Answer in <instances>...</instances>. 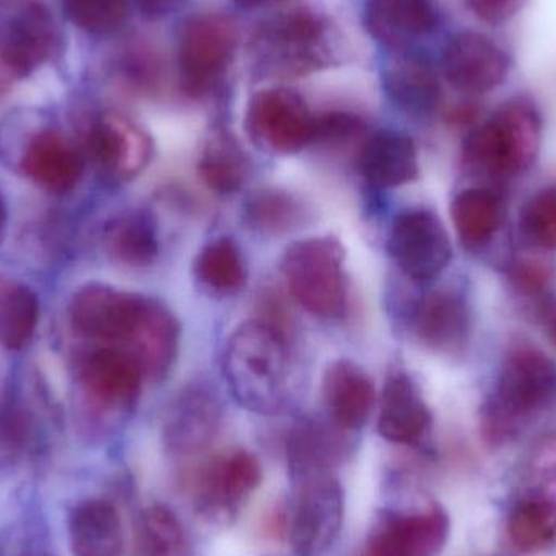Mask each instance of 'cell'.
<instances>
[{"mask_svg":"<svg viewBox=\"0 0 556 556\" xmlns=\"http://www.w3.org/2000/svg\"><path fill=\"white\" fill-rule=\"evenodd\" d=\"M194 277L202 290L215 296H231L243 290L248 267L240 247L231 238H217L195 257Z\"/></svg>","mask_w":556,"mask_h":556,"instance_id":"30","label":"cell"},{"mask_svg":"<svg viewBox=\"0 0 556 556\" xmlns=\"http://www.w3.org/2000/svg\"><path fill=\"white\" fill-rule=\"evenodd\" d=\"M528 0H467L473 15L490 25H502L515 18Z\"/></svg>","mask_w":556,"mask_h":556,"instance_id":"39","label":"cell"},{"mask_svg":"<svg viewBox=\"0 0 556 556\" xmlns=\"http://www.w3.org/2000/svg\"><path fill=\"white\" fill-rule=\"evenodd\" d=\"M149 300L111 285H85L71 303L72 326L93 342L126 352Z\"/></svg>","mask_w":556,"mask_h":556,"instance_id":"7","label":"cell"},{"mask_svg":"<svg viewBox=\"0 0 556 556\" xmlns=\"http://www.w3.org/2000/svg\"><path fill=\"white\" fill-rule=\"evenodd\" d=\"M281 276L298 304L313 316H342L349 296L345 250L339 240L314 237L296 241L285 250Z\"/></svg>","mask_w":556,"mask_h":556,"instance_id":"4","label":"cell"},{"mask_svg":"<svg viewBox=\"0 0 556 556\" xmlns=\"http://www.w3.org/2000/svg\"><path fill=\"white\" fill-rule=\"evenodd\" d=\"M288 513L287 538L296 556H323L343 525V492L333 472L304 477Z\"/></svg>","mask_w":556,"mask_h":556,"instance_id":"6","label":"cell"},{"mask_svg":"<svg viewBox=\"0 0 556 556\" xmlns=\"http://www.w3.org/2000/svg\"><path fill=\"white\" fill-rule=\"evenodd\" d=\"M365 126L352 114L332 113L316 119L313 142L342 143L363 134Z\"/></svg>","mask_w":556,"mask_h":556,"instance_id":"38","label":"cell"},{"mask_svg":"<svg viewBox=\"0 0 556 556\" xmlns=\"http://www.w3.org/2000/svg\"><path fill=\"white\" fill-rule=\"evenodd\" d=\"M22 168L39 188L64 194L80 181L84 163L77 149L62 134L42 130L26 146Z\"/></svg>","mask_w":556,"mask_h":556,"instance_id":"22","label":"cell"},{"mask_svg":"<svg viewBox=\"0 0 556 556\" xmlns=\"http://www.w3.org/2000/svg\"><path fill=\"white\" fill-rule=\"evenodd\" d=\"M516 500L534 506L556 522V438H544L532 447Z\"/></svg>","mask_w":556,"mask_h":556,"instance_id":"35","label":"cell"},{"mask_svg":"<svg viewBox=\"0 0 556 556\" xmlns=\"http://www.w3.org/2000/svg\"><path fill=\"white\" fill-rule=\"evenodd\" d=\"M78 378L88 395L110 408L132 407L146 378L142 366L130 353L101 345L81 358Z\"/></svg>","mask_w":556,"mask_h":556,"instance_id":"17","label":"cell"},{"mask_svg":"<svg viewBox=\"0 0 556 556\" xmlns=\"http://www.w3.org/2000/svg\"><path fill=\"white\" fill-rule=\"evenodd\" d=\"M323 399L330 421L345 431L365 427L376 405L371 376L350 359H337L324 371Z\"/></svg>","mask_w":556,"mask_h":556,"instance_id":"18","label":"cell"},{"mask_svg":"<svg viewBox=\"0 0 556 556\" xmlns=\"http://www.w3.org/2000/svg\"><path fill=\"white\" fill-rule=\"evenodd\" d=\"M68 18L91 35L117 31L129 15V0H64Z\"/></svg>","mask_w":556,"mask_h":556,"instance_id":"37","label":"cell"},{"mask_svg":"<svg viewBox=\"0 0 556 556\" xmlns=\"http://www.w3.org/2000/svg\"><path fill=\"white\" fill-rule=\"evenodd\" d=\"M199 175L212 191L233 194L247 185L251 175V162L233 137L217 134L208 140L202 152Z\"/></svg>","mask_w":556,"mask_h":556,"instance_id":"31","label":"cell"},{"mask_svg":"<svg viewBox=\"0 0 556 556\" xmlns=\"http://www.w3.org/2000/svg\"><path fill=\"white\" fill-rule=\"evenodd\" d=\"M547 337L556 349V309L552 311L547 317Z\"/></svg>","mask_w":556,"mask_h":556,"instance_id":"42","label":"cell"},{"mask_svg":"<svg viewBox=\"0 0 556 556\" xmlns=\"http://www.w3.org/2000/svg\"><path fill=\"white\" fill-rule=\"evenodd\" d=\"M237 25L224 13H202L186 23L179 42L182 84L204 94L224 77L237 48Z\"/></svg>","mask_w":556,"mask_h":556,"instance_id":"8","label":"cell"},{"mask_svg":"<svg viewBox=\"0 0 556 556\" xmlns=\"http://www.w3.org/2000/svg\"><path fill=\"white\" fill-rule=\"evenodd\" d=\"M519 230L531 247L556 251V188H544L528 199L521 215Z\"/></svg>","mask_w":556,"mask_h":556,"instance_id":"36","label":"cell"},{"mask_svg":"<svg viewBox=\"0 0 556 556\" xmlns=\"http://www.w3.org/2000/svg\"><path fill=\"white\" fill-rule=\"evenodd\" d=\"M136 535L140 556H194L185 526L168 506H149L140 515Z\"/></svg>","mask_w":556,"mask_h":556,"instance_id":"34","label":"cell"},{"mask_svg":"<svg viewBox=\"0 0 556 556\" xmlns=\"http://www.w3.org/2000/svg\"><path fill=\"white\" fill-rule=\"evenodd\" d=\"M103 248L110 260L119 266L130 269L152 266L160 254L155 217L142 208L117 214L104 225Z\"/></svg>","mask_w":556,"mask_h":556,"instance_id":"27","label":"cell"},{"mask_svg":"<svg viewBox=\"0 0 556 556\" xmlns=\"http://www.w3.org/2000/svg\"><path fill=\"white\" fill-rule=\"evenodd\" d=\"M224 378L238 404L261 415H276L287 404L290 355L274 324H241L225 346Z\"/></svg>","mask_w":556,"mask_h":556,"instance_id":"1","label":"cell"},{"mask_svg":"<svg viewBox=\"0 0 556 556\" xmlns=\"http://www.w3.org/2000/svg\"><path fill=\"white\" fill-rule=\"evenodd\" d=\"M235 2L240 3V5L244 7H257L264 5V3L273 2V0H235Z\"/></svg>","mask_w":556,"mask_h":556,"instance_id":"43","label":"cell"},{"mask_svg":"<svg viewBox=\"0 0 556 556\" xmlns=\"http://www.w3.org/2000/svg\"><path fill=\"white\" fill-rule=\"evenodd\" d=\"M327 29L307 12H291L267 23L254 51L266 71L306 74L327 61Z\"/></svg>","mask_w":556,"mask_h":556,"instance_id":"9","label":"cell"},{"mask_svg":"<svg viewBox=\"0 0 556 556\" xmlns=\"http://www.w3.org/2000/svg\"><path fill=\"white\" fill-rule=\"evenodd\" d=\"M542 119L528 98H513L467 136L464 162L473 172L508 179L526 172L541 149Z\"/></svg>","mask_w":556,"mask_h":556,"instance_id":"3","label":"cell"},{"mask_svg":"<svg viewBox=\"0 0 556 556\" xmlns=\"http://www.w3.org/2000/svg\"><path fill=\"white\" fill-rule=\"evenodd\" d=\"M263 482V467L248 451L214 460L195 486V509L204 521L228 526Z\"/></svg>","mask_w":556,"mask_h":556,"instance_id":"12","label":"cell"},{"mask_svg":"<svg viewBox=\"0 0 556 556\" xmlns=\"http://www.w3.org/2000/svg\"><path fill=\"white\" fill-rule=\"evenodd\" d=\"M382 85L389 100L410 116H428L440 106V78L430 62L418 55H395L386 65Z\"/></svg>","mask_w":556,"mask_h":556,"instance_id":"24","label":"cell"},{"mask_svg":"<svg viewBox=\"0 0 556 556\" xmlns=\"http://www.w3.org/2000/svg\"><path fill=\"white\" fill-rule=\"evenodd\" d=\"M58 20L42 0H0V64L25 77L61 51Z\"/></svg>","mask_w":556,"mask_h":556,"instance_id":"5","label":"cell"},{"mask_svg":"<svg viewBox=\"0 0 556 556\" xmlns=\"http://www.w3.org/2000/svg\"><path fill=\"white\" fill-rule=\"evenodd\" d=\"M388 251L404 276L420 283L440 276L453 256L443 222L427 208H410L394 218Z\"/></svg>","mask_w":556,"mask_h":556,"instance_id":"11","label":"cell"},{"mask_svg":"<svg viewBox=\"0 0 556 556\" xmlns=\"http://www.w3.org/2000/svg\"><path fill=\"white\" fill-rule=\"evenodd\" d=\"M548 277L551 276L547 267L535 261H518L511 269L513 280L526 293H539L544 290L547 287Z\"/></svg>","mask_w":556,"mask_h":556,"instance_id":"40","label":"cell"},{"mask_svg":"<svg viewBox=\"0 0 556 556\" xmlns=\"http://www.w3.org/2000/svg\"><path fill=\"white\" fill-rule=\"evenodd\" d=\"M68 538L74 556H123L119 513L106 500H87L72 513Z\"/></svg>","mask_w":556,"mask_h":556,"instance_id":"28","label":"cell"},{"mask_svg":"<svg viewBox=\"0 0 556 556\" xmlns=\"http://www.w3.org/2000/svg\"><path fill=\"white\" fill-rule=\"evenodd\" d=\"M555 399L554 359L532 346L511 350L500 369L495 391L482 408L483 437L492 444L506 443Z\"/></svg>","mask_w":556,"mask_h":556,"instance_id":"2","label":"cell"},{"mask_svg":"<svg viewBox=\"0 0 556 556\" xmlns=\"http://www.w3.org/2000/svg\"><path fill=\"white\" fill-rule=\"evenodd\" d=\"M508 52L490 36L463 31L453 36L443 51V72L451 87L469 97L489 93L508 78Z\"/></svg>","mask_w":556,"mask_h":556,"instance_id":"13","label":"cell"},{"mask_svg":"<svg viewBox=\"0 0 556 556\" xmlns=\"http://www.w3.org/2000/svg\"><path fill=\"white\" fill-rule=\"evenodd\" d=\"M90 147L100 172L113 182L132 181L152 159L149 134L114 111L101 114L90 132Z\"/></svg>","mask_w":556,"mask_h":556,"instance_id":"16","label":"cell"},{"mask_svg":"<svg viewBox=\"0 0 556 556\" xmlns=\"http://www.w3.org/2000/svg\"><path fill=\"white\" fill-rule=\"evenodd\" d=\"M3 228H5V207H3L2 199H0V241H2Z\"/></svg>","mask_w":556,"mask_h":556,"instance_id":"44","label":"cell"},{"mask_svg":"<svg viewBox=\"0 0 556 556\" xmlns=\"http://www.w3.org/2000/svg\"><path fill=\"white\" fill-rule=\"evenodd\" d=\"M457 237L469 250H482L505 220V201L490 188H469L459 192L451 205Z\"/></svg>","mask_w":556,"mask_h":556,"instance_id":"29","label":"cell"},{"mask_svg":"<svg viewBox=\"0 0 556 556\" xmlns=\"http://www.w3.org/2000/svg\"><path fill=\"white\" fill-rule=\"evenodd\" d=\"M316 117L306 101L288 88H267L251 98L247 130L264 150L290 155L313 142Z\"/></svg>","mask_w":556,"mask_h":556,"instance_id":"10","label":"cell"},{"mask_svg":"<svg viewBox=\"0 0 556 556\" xmlns=\"http://www.w3.org/2000/svg\"><path fill=\"white\" fill-rule=\"evenodd\" d=\"M306 208L303 202L278 188L254 192L247 205L248 225L266 237H280L303 225Z\"/></svg>","mask_w":556,"mask_h":556,"instance_id":"33","label":"cell"},{"mask_svg":"<svg viewBox=\"0 0 556 556\" xmlns=\"http://www.w3.org/2000/svg\"><path fill=\"white\" fill-rule=\"evenodd\" d=\"M430 427L431 414L417 386L405 372H392L379 401V434L391 443L414 446Z\"/></svg>","mask_w":556,"mask_h":556,"instance_id":"20","label":"cell"},{"mask_svg":"<svg viewBox=\"0 0 556 556\" xmlns=\"http://www.w3.org/2000/svg\"><path fill=\"white\" fill-rule=\"evenodd\" d=\"M451 521L441 506L420 513H384L368 539L369 556H438L450 538Z\"/></svg>","mask_w":556,"mask_h":556,"instance_id":"15","label":"cell"},{"mask_svg":"<svg viewBox=\"0 0 556 556\" xmlns=\"http://www.w3.org/2000/svg\"><path fill=\"white\" fill-rule=\"evenodd\" d=\"M137 2L143 15L149 18H160L178 10L186 0H137Z\"/></svg>","mask_w":556,"mask_h":556,"instance_id":"41","label":"cell"},{"mask_svg":"<svg viewBox=\"0 0 556 556\" xmlns=\"http://www.w3.org/2000/svg\"><path fill=\"white\" fill-rule=\"evenodd\" d=\"M366 25L381 45L402 49L437 28L438 10L433 0H369Z\"/></svg>","mask_w":556,"mask_h":556,"instance_id":"23","label":"cell"},{"mask_svg":"<svg viewBox=\"0 0 556 556\" xmlns=\"http://www.w3.org/2000/svg\"><path fill=\"white\" fill-rule=\"evenodd\" d=\"M222 404L205 384L186 386L168 405L162 437L175 456H194L207 450L222 427Z\"/></svg>","mask_w":556,"mask_h":556,"instance_id":"14","label":"cell"},{"mask_svg":"<svg viewBox=\"0 0 556 556\" xmlns=\"http://www.w3.org/2000/svg\"><path fill=\"white\" fill-rule=\"evenodd\" d=\"M179 337L181 327L175 314L165 304L150 298L126 352L139 362L146 376L160 378L169 371L178 355Z\"/></svg>","mask_w":556,"mask_h":556,"instance_id":"26","label":"cell"},{"mask_svg":"<svg viewBox=\"0 0 556 556\" xmlns=\"http://www.w3.org/2000/svg\"><path fill=\"white\" fill-rule=\"evenodd\" d=\"M342 428L323 421L303 420L291 430L287 443L291 482L317 473L333 472L343 459L346 441Z\"/></svg>","mask_w":556,"mask_h":556,"instance_id":"25","label":"cell"},{"mask_svg":"<svg viewBox=\"0 0 556 556\" xmlns=\"http://www.w3.org/2000/svg\"><path fill=\"white\" fill-rule=\"evenodd\" d=\"M359 175L379 189L401 188L418 176V153L414 140L401 132L372 134L359 147Z\"/></svg>","mask_w":556,"mask_h":556,"instance_id":"21","label":"cell"},{"mask_svg":"<svg viewBox=\"0 0 556 556\" xmlns=\"http://www.w3.org/2000/svg\"><path fill=\"white\" fill-rule=\"evenodd\" d=\"M39 300L18 281L0 280V345L22 350L31 342L39 324Z\"/></svg>","mask_w":556,"mask_h":556,"instance_id":"32","label":"cell"},{"mask_svg":"<svg viewBox=\"0 0 556 556\" xmlns=\"http://www.w3.org/2000/svg\"><path fill=\"white\" fill-rule=\"evenodd\" d=\"M412 327L418 340L430 349L459 352L469 340V306L456 291H430L415 304Z\"/></svg>","mask_w":556,"mask_h":556,"instance_id":"19","label":"cell"}]
</instances>
